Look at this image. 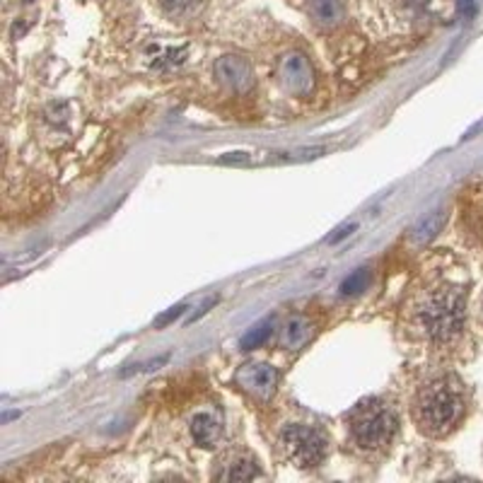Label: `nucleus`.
Returning <instances> with one entry per match:
<instances>
[{
    "instance_id": "nucleus-7",
    "label": "nucleus",
    "mask_w": 483,
    "mask_h": 483,
    "mask_svg": "<svg viewBox=\"0 0 483 483\" xmlns=\"http://www.w3.org/2000/svg\"><path fill=\"white\" fill-rule=\"evenodd\" d=\"M215 70H218V77H220L228 87L237 90V93H245L246 87H252L254 83L249 63H246L245 58H237V56H225L223 61H218Z\"/></svg>"
},
{
    "instance_id": "nucleus-10",
    "label": "nucleus",
    "mask_w": 483,
    "mask_h": 483,
    "mask_svg": "<svg viewBox=\"0 0 483 483\" xmlns=\"http://www.w3.org/2000/svg\"><path fill=\"white\" fill-rule=\"evenodd\" d=\"M309 13L324 27H334L344 17V3L341 0H309Z\"/></svg>"
},
{
    "instance_id": "nucleus-14",
    "label": "nucleus",
    "mask_w": 483,
    "mask_h": 483,
    "mask_svg": "<svg viewBox=\"0 0 483 483\" xmlns=\"http://www.w3.org/2000/svg\"><path fill=\"white\" fill-rule=\"evenodd\" d=\"M370 283V271L368 269H358L355 273L345 278L344 283H341V292L344 295H355V292L365 291Z\"/></svg>"
},
{
    "instance_id": "nucleus-5",
    "label": "nucleus",
    "mask_w": 483,
    "mask_h": 483,
    "mask_svg": "<svg viewBox=\"0 0 483 483\" xmlns=\"http://www.w3.org/2000/svg\"><path fill=\"white\" fill-rule=\"evenodd\" d=\"M237 384L246 394H252L254 399L266 401L273 397V391L278 387V370L266 362H249L237 370Z\"/></svg>"
},
{
    "instance_id": "nucleus-6",
    "label": "nucleus",
    "mask_w": 483,
    "mask_h": 483,
    "mask_svg": "<svg viewBox=\"0 0 483 483\" xmlns=\"http://www.w3.org/2000/svg\"><path fill=\"white\" fill-rule=\"evenodd\" d=\"M278 77H281V83L288 93L305 94L312 90V68L305 61V56H285L281 61V68H278Z\"/></svg>"
},
{
    "instance_id": "nucleus-4",
    "label": "nucleus",
    "mask_w": 483,
    "mask_h": 483,
    "mask_svg": "<svg viewBox=\"0 0 483 483\" xmlns=\"http://www.w3.org/2000/svg\"><path fill=\"white\" fill-rule=\"evenodd\" d=\"M281 445L292 464L300 469L319 467L326 460V440L319 430L307 428V425H291L281 435Z\"/></svg>"
},
{
    "instance_id": "nucleus-11",
    "label": "nucleus",
    "mask_w": 483,
    "mask_h": 483,
    "mask_svg": "<svg viewBox=\"0 0 483 483\" xmlns=\"http://www.w3.org/2000/svg\"><path fill=\"white\" fill-rule=\"evenodd\" d=\"M271 331H273V322L266 319V322H259L254 329H249L239 341V348L242 351H252V348H259L261 344H266L271 336Z\"/></svg>"
},
{
    "instance_id": "nucleus-2",
    "label": "nucleus",
    "mask_w": 483,
    "mask_h": 483,
    "mask_svg": "<svg viewBox=\"0 0 483 483\" xmlns=\"http://www.w3.org/2000/svg\"><path fill=\"white\" fill-rule=\"evenodd\" d=\"M421 324L433 341H450L464 329V295L457 288H437L421 307Z\"/></svg>"
},
{
    "instance_id": "nucleus-17",
    "label": "nucleus",
    "mask_w": 483,
    "mask_h": 483,
    "mask_svg": "<svg viewBox=\"0 0 483 483\" xmlns=\"http://www.w3.org/2000/svg\"><path fill=\"white\" fill-rule=\"evenodd\" d=\"M353 230H355V225H348V228H341V230H338L336 237H329V242H331V245H334V242H338V239L345 237V235H351V232H353Z\"/></svg>"
},
{
    "instance_id": "nucleus-12",
    "label": "nucleus",
    "mask_w": 483,
    "mask_h": 483,
    "mask_svg": "<svg viewBox=\"0 0 483 483\" xmlns=\"http://www.w3.org/2000/svg\"><path fill=\"white\" fill-rule=\"evenodd\" d=\"M254 476H259L256 464L249 460H239V461H235V464H230L228 471L220 474V479H223V481H249V479H254Z\"/></svg>"
},
{
    "instance_id": "nucleus-1",
    "label": "nucleus",
    "mask_w": 483,
    "mask_h": 483,
    "mask_svg": "<svg viewBox=\"0 0 483 483\" xmlns=\"http://www.w3.org/2000/svg\"><path fill=\"white\" fill-rule=\"evenodd\" d=\"M464 401L461 394L447 382H433L418 394L416 418L430 435H445L461 421Z\"/></svg>"
},
{
    "instance_id": "nucleus-18",
    "label": "nucleus",
    "mask_w": 483,
    "mask_h": 483,
    "mask_svg": "<svg viewBox=\"0 0 483 483\" xmlns=\"http://www.w3.org/2000/svg\"><path fill=\"white\" fill-rule=\"evenodd\" d=\"M469 3H474V0H460V5H469Z\"/></svg>"
},
{
    "instance_id": "nucleus-13",
    "label": "nucleus",
    "mask_w": 483,
    "mask_h": 483,
    "mask_svg": "<svg viewBox=\"0 0 483 483\" xmlns=\"http://www.w3.org/2000/svg\"><path fill=\"white\" fill-rule=\"evenodd\" d=\"M443 223H445V213L443 210H435V213H430L425 220H421L418 223V228H416V239L418 242H425V239L435 237L437 232H440V228H443Z\"/></svg>"
},
{
    "instance_id": "nucleus-15",
    "label": "nucleus",
    "mask_w": 483,
    "mask_h": 483,
    "mask_svg": "<svg viewBox=\"0 0 483 483\" xmlns=\"http://www.w3.org/2000/svg\"><path fill=\"white\" fill-rule=\"evenodd\" d=\"M160 5L167 10L169 15H182V13L192 8L193 0H160Z\"/></svg>"
},
{
    "instance_id": "nucleus-8",
    "label": "nucleus",
    "mask_w": 483,
    "mask_h": 483,
    "mask_svg": "<svg viewBox=\"0 0 483 483\" xmlns=\"http://www.w3.org/2000/svg\"><path fill=\"white\" fill-rule=\"evenodd\" d=\"M220 433H223V428H220V423L215 421L213 416L208 414L193 416L192 437L199 447H213L215 443L220 440Z\"/></svg>"
},
{
    "instance_id": "nucleus-16",
    "label": "nucleus",
    "mask_w": 483,
    "mask_h": 483,
    "mask_svg": "<svg viewBox=\"0 0 483 483\" xmlns=\"http://www.w3.org/2000/svg\"><path fill=\"white\" fill-rule=\"evenodd\" d=\"M182 312H184V305L172 307V309H169V312H165V315L157 317V319H155V326H167V324L172 322V319H177V317L182 315Z\"/></svg>"
},
{
    "instance_id": "nucleus-9",
    "label": "nucleus",
    "mask_w": 483,
    "mask_h": 483,
    "mask_svg": "<svg viewBox=\"0 0 483 483\" xmlns=\"http://www.w3.org/2000/svg\"><path fill=\"white\" fill-rule=\"evenodd\" d=\"M312 336V324L307 322L305 317H292L288 319V324L283 326V334H281V344L291 351H298L307 344V338Z\"/></svg>"
},
{
    "instance_id": "nucleus-3",
    "label": "nucleus",
    "mask_w": 483,
    "mask_h": 483,
    "mask_svg": "<svg viewBox=\"0 0 483 483\" xmlns=\"http://www.w3.org/2000/svg\"><path fill=\"white\" fill-rule=\"evenodd\" d=\"M351 430L358 445L365 450H377L389 445V440L397 433V416L382 401H362L351 416Z\"/></svg>"
}]
</instances>
